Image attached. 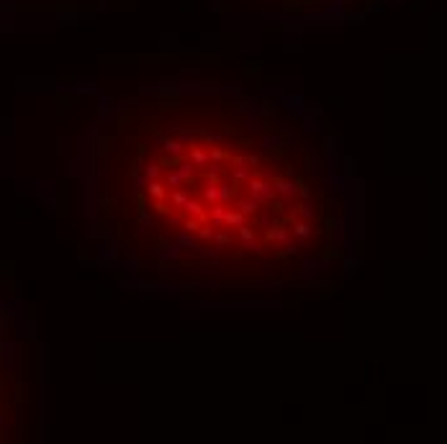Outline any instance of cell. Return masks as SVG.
<instances>
[{
    "label": "cell",
    "mask_w": 447,
    "mask_h": 444,
    "mask_svg": "<svg viewBox=\"0 0 447 444\" xmlns=\"http://www.w3.org/2000/svg\"><path fill=\"white\" fill-rule=\"evenodd\" d=\"M95 226L134 275L270 295L339 267L342 203L321 139L245 93H165L98 134Z\"/></svg>",
    "instance_id": "6da1fadb"
},
{
    "label": "cell",
    "mask_w": 447,
    "mask_h": 444,
    "mask_svg": "<svg viewBox=\"0 0 447 444\" xmlns=\"http://www.w3.org/2000/svg\"><path fill=\"white\" fill-rule=\"evenodd\" d=\"M26 411V367L21 344L0 319V441H11L24 431Z\"/></svg>",
    "instance_id": "7a4b0ae2"
},
{
    "label": "cell",
    "mask_w": 447,
    "mask_h": 444,
    "mask_svg": "<svg viewBox=\"0 0 447 444\" xmlns=\"http://www.w3.org/2000/svg\"><path fill=\"white\" fill-rule=\"evenodd\" d=\"M262 3L275 6L283 13L303 16V13H321V11H355L368 8L378 0H262Z\"/></svg>",
    "instance_id": "3957f363"
}]
</instances>
